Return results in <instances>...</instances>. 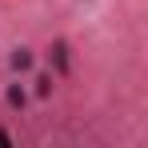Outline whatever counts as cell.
Listing matches in <instances>:
<instances>
[{
    "label": "cell",
    "mask_w": 148,
    "mask_h": 148,
    "mask_svg": "<svg viewBox=\"0 0 148 148\" xmlns=\"http://www.w3.org/2000/svg\"><path fill=\"white\" fill-rule=\"evenodd\" d=\"M12 68H20V72H24V68H32V56H28V48H16V52H12Z\"/></svg>",
    "instance_id": "obj_1"
},
{
    "label": "cell",
    "mask_w": 148,
    "mask_h": 148,
    "mask_svg": "<svg viewBox=\"0 0 148 148\" xmlns=\"http://www.w3.org/2000/svg\"><path fill=\"white\" fill-rule=\"evenodd\" d=\"M52 60H56V68H60V72H68V48H64V44H56V48H52Z\"/></svg>",
    "instance_id": "obj_2"
},
{
    "label": "cell",
    "mask_w": 148,
    "mask_h": 148,
    "mask_svg": "<svg viewBox=\"0 0 148 148\" xmlns=\"http://www.w3.org/2000/svg\"><path fill=\"white\" fill-rule=\"evenodd\" d=\"M8 104H12V108H24V88H20V84L8 88Z\"/></svg>",
    "instance_id": "obj_3"
},
{
    "label": "cell",
    "mask_w": 148,
    "mask_h": 148,
    "mask_svg": "<svg viewBox=\"0 0 148 148\" xmlns=\"http://www.w3.org/2000/svg\"><path fill=\"white\" fill-rule=\"evenodd\" d=\"M36 92H40V96H44V92H52V76H40V80H36Z\"/></svg>",
    "instance_id": "obj_4"
}]
</instances>
